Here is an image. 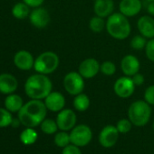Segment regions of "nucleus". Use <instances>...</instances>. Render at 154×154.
Instances as JSON below:
<instances>
[{"instance_id": "nucleus-27", "label": "nucleus", "mask_w": 154, "mask_h": 154, "mask_svg": "<svg viewBox=\"0 0 154 154\" xmlns=\"http://www.w3.org/2000/svg\"><path fill=\"white\" fill-rule=\"evenodd\" d=\"M146 43H147V39L141 34H137L132 38L130 42V46L132 47V49L135 51H142L145 49Z\"/></svg>"}, {"instance_id": "nucleus-31", "label": "nucleus", "mask_w": 154, "mask_h": 154, "mask_svg": "<svg viewBox=\"0 0 154 154\" xmlns=\"http://www.w3.org/2000/svg\"><path fill=\"white\" fill-rule=\"evenodd\" d=\"M145 55L146 58L154 62V38L150 39L147 41L146 46H145Z\"/></svg>"}, {"instance_id": "nucleus-8", "label": "nucleus", "mask_w": 154, "mask_h": 154, "mask_svg": "<svg viewBox=\"0 0 154 154\" xmlns=\"http://www.w3.org/2000/svg\"><path fill=\"white\" fill-rule=\"evenodd\" d=\"M136 86L134 85L131 77H120L113 84V92L121 98H129L135 91Z\"/></svg>"}, {"instance_id": "nucleus-15", "label": "nucleus", "mask_w": 154, "mask_h": 154, "mask_svg": "<svg viewBox=\"0 0 154 154\" xmlns=\"http://www.w3.org/2000/svg\"><path fill=\"white\" fill-rule=\"evenodd\" d=\"M34 60L32 53L25 50L18 51L14 56V64L21 70H30L34 68Z\"/></svg>"}, {"instance_id": "nucleus-26", "label": "nucleus", "mask_w": 154, "mask_h": 154, "mask_svg": "<svg viewBox=\"0 0 154 154\" xmlns=\"http://www.w3.org/2000/svg\"><path fill=\"white\" fill-rule=\"evenodd\" d=\"M54 144H55L57 147L64 149V147H66V146H68L69 144H71L70 133H67V132H65V131L57 132V133L54 134Z\"/></svg>"}, {"instance_id": "nucleus-28", "label": "nucleus", "mask_w": 154, "mask_h": 154, "mask_svg": "<svg viewBox=\"0 0 154 154\" xmlns=\"http://www.w3.org/2000/svg\"><path fill=\"white\" fill-rule=\"evenodd\" d=\"M14 118L12 113L5 108H0V128H5L12 125Z\"/></svg>"}, {"instance_id": "nucleus-11", "label": "nucleus", "mask_w": 154, "mask_h": 154, "mask_svg": "<svg viewBox=\"0 0 154 154\" xmlns=\"http://www.w3.org/2000/svg\"><path fill=\"white\" fill-rule=\"evenodd\" d=\"M101 64L94 58L84 59L78 67V72L84 79H91L100 72Z\"/></svg>"}, {"instance_id": "nucleus-9", "label": "nucleus", "mask_w": 154, "mask_h": 154, "mask_svg": "<svg viewBox=\"0 0 154 154\" xmlns=\"http://www.w3.org/2000/svg\"><path fill=\"white\" fill-rule=\"evenodd\" d=\"M119 134L120 133L115 125H108L101 130L98 135L99 143L103 148H112L117 143L119 140Z\"/></svg>"}, {"instance_id": "nucleus-12", "label": "nucleus", "mask_w": 154, "mask_h": 154, "mask_svg": "<svg viewBox=\"0 0 154 154\" xmlns=\"http://www.w3.org/2000/svg\"><path fill=\"white\" fill-rule=\"evenodd\" d=\"M29 20L31 24L35 28L44 29L50 23L51 16L46 9L43 7H36L31 11Z\"/></svg>"}, {"instance_id": "nucleus-16", "label": "nucleus", "mask_w": 154, "mask_h": 154, "mask_svg": "<svg viewBox=\"0 0 154 154\" xmlns=\"http://www.w3.org/2000/svg\"><path fill=\"white\" fill-rule=\"evenodd\" d=\"M137 29L141 35L147 40L154 38V17L146 14L141 16L137 21Z\"/></svg>"}, {"instance_id": "nucleus-18", "label": "nucleus", "mask_w": 154, "mask_h": 154, "mask_svg": "<svg viewBox=\"0 0 154 154\" xmlns=\"http://www.w3.org/2000/svg\"><path fill=\"white\" fill-rule=\"evenodd\" d=\"M18 87V81L15 76L9 73L0 74V93L5 95L13 94Z\"/></svg>"}, {"instance_id": "nucleus-30", "label": "nucleus", "mask_w": 154, "mask_h": 154, "mask_svg": "<svg viewBox=\"0 0 154 154\" xmlns=\"http://www.w3.org/2000/svg\"><path fill=\"white\" fill-rule=\"evenodd\" d=\"M133 125L132 124V122L130 121L129 118H122L117 122L115 126L120 134H128L132 130Z\"/></svg>"}, {"instance_id": "nucleus-1", "label": "nucleus", "mask_w": 154, "mask_h": 154, "mask_svg": "<svg viewBox=\"0 0 154 154\" xmlns=\"http://www.w3.org/2000/svg\"><path fill=\"white\" fill-rule=\"evenodd\" d=\"M47 115V108L44 102L37 99H31L24 104L23 107L18 112V119L20 124L25 127L35 128L40 125L45 119Z\"/></svg>"}, {"instance_id": "nucleus-37", "label": "nucleus", "mask_w": 154, "mask_h": 154, "mask_svg": "<svg viewBox=\"0 0 154 154\" xmlns=\"http://www.w3.org/2000/svg\"><path fill=\"white\" fill-rule=\"evenodd\" d=\"M147 2H152V1H154V0H146Z\"/></svg>"}, {"instance_id": "nucleus-13", "label": "nucleus", "mask_w": 154, "mask_h": 154, "mask_svg": "<svg viewBox=\"0 0 154 154\" xmlns=\"http://www.w3.org/2000/svg\"><path fill=\"white\" fill-rule=\"evenodd\" d=\"M120 66L124 76L133 77L140 71L141 62L135 55L127 54L122 59Z\"/></svg>"}, {"instance_id": "nucleus-4", "label": "nucleus", "mask_w": 154, "mask_h": 154, "mask_svg": "<svg viewBox=\"0 0 154 154\" xmlns=\"http://www.w3.org/2000/svg\"><path fill=\"white\" fill-rule=\"evenodd\" d=\"M152 116V106L145 100H136L128 108V118L135 126H144Z\"/></svg>"}, {"instance_id": "nucleus-38", "label": "nucleus", "mask_w": 154, "mask_h": 154, "mask_svg": "<svg viewBox=\"0 0 154 154\" xmlns=\"http://www.w3.org/2000/svg\"><path fill=\"white\" fill-rule=\"evenodd\" d=\"M152 128H153V131H154V121H153V125H152Z\"/></svg>"}, {"instance_id": "nucleus-23", "label": "nucleus", "mask_w": 154, "mask_h": 154, "mask_svg": "<svg viewBox=\"0 0 154 154\" xmlns=\"http://www.w3.org/2000/svg\"><path fill=\"white\" fill-rule=\"evenodd\" d=\"M20 141L23 144L25 145H32L34 144L38 138L37 132L34 130V128H30V127H25L24 131L20 134Z\"/></svg>"}, {"instance_id": "nucleus-22", "label": "nucleus", "mask_w": 154, "mask_h": 154, "mask_svg": "<svg viewBox=\"0 0 154 154\" xmlns=\"http://www.w3.org/2000/svg\"><path fill=\"white\" fill-rule=\"evenodd\" d=\"M30 7L24 2L16 3L12 8V14L15 18L23 20L30 15Z\"/></svg>"}, {"instance_id": "nucleus-25", "label": "nucleus", "mask_w": 154, "mask_h": 154, "mask_svg": "<svg viewBox=\"0 0 154 154\" xmlns=\"http://www.w3.org/2000/svg\"><path fill=\"white\" fill-rule=\"evenodd\" d=\"M41 131L47 134V135H52L55 134L58 131V125L55 120H53L51 118H45L40 125Z\"/></svg>"}, {"instance_id": "nucleus-35", "label": "nucleus", "mask_w": 154, "mask_h": 154, "mask_svg": "<svg viewBox=\"0 0 154 154\" xmlns=\"http://www.w3.org/2000/svg\"><path fill=\"white\" fill-rule=\"evenodd\" d=\"M23 2L26 4L29 7L36 8V7H40L44 2V0H23Z\"/></svg>"}, {"instance_id": "nucleus-17", "label": "nucleus", "mask_w": 154, "mask_h": 154, "mask_svg": "<svg viewBox=\"0 0 154 154\" xmlns=\"http://www.w3.org/2000/svg\"><path fill=\"white\" fill-rule=\"evenodd\" d=\"M143 3L141 0H121L119 12L126 17H134L142 11Z\"/></svg>"}, {"instance_id": "nucleus-19", "label": "nucleus", "mask_w": 154, "mask_h": 154, "mask_svg": "<svg viewBox=\"0 0 154 154\" xmlns=\"http://www.w3.org/2000/svg\"><path fill=\"white\" fill-rule=\"evenodd\" d=\"M113 10H114L113 0H94L93 12L95 15H98L103 18H107L112 14H113Z\"/></svg>"}, {"instance_id": "nucleus-7", "label": "nucleus", "mask_w": 154, "mask_h": 154, "mask_svg": "<svg viewBox=\"0 0 154 154\" xmlns=\"http://www.w3.org/2000/svg\"><path fill=\"white\" fill-rule=\"evenodd\" d=\"M71 143L80 148L88 145L93 140V131L87 125H75L70 131Z\"/></svg>"}, {"instance_id": "nucleus-20", "label": "nucleus", "mask_w": 154, "mask_h": 154, "mask_svg": "<svg viewBox=\"0 0 154 154\" xmlns=\"http://www.w3.org/2000/svg\"><path fill=\"white\" fill-rule=\"evenodd\" d=\"M24 106L22 97L16 94H10L5 99V107L11 113H18Z\"/></svg>"}, {"instance_id": "nucleus-14", "label": "nucleus", "mask_w": 154, "mask_h": 154, "mask_svg": "<svg viewBox=\"0 0 154 154\" xmlns=\"http://www.w3.org/2000/svg\"><path fill=\"white\" fill-rule=\"evenodd\" d=\"M44 105L47 110L51 112L59 113L63 109H64L65 106V97L64 96L58 91H52L45 98Z\"/></svg>"}, {"instance_id": "nucleus-2", "label": "nucleus", "mask_w": 154, "mask_h": 154, "mask_svg": "<svg viewBox=\"0 0 154 154\" xmlns=\"http://www.w3.org/2000/svg\"><path fill=\"white\" fill-rule=\"evenodd\" d=\"M53 89V83L47 75L36 73L30 76L25 83V92L31 99L43 100Z\"/></svg>"}, {"instance_id": "nucleus-5", "label": "nucleus", "mask_w": 154, "mask_h": 154, "mask_svg": "<svg viewBox=\"0 0 154 154\" xmlns=\"http://www.w3.org/2000/svg\"><path fill=\"white\" fill-rule=\"evenodd\" d=\"M60 59L59 56L51 51L41 53L34 60V69L37 73L49 75L54 73L59 67Z\"/></svg>"}, {"instance_id": "nucleus-33", "label": "nucleus", "mask_w": 154, "mask_h": 154, "mask_svg": "<svg viewBox=\"0 0 154 154\" xmlns=\"http://www.w3.org/2000/svg\"><path fill=\"white\" fill-rule=\"evenodd\" d=\"M62 154H83L80 147L74 145V144H69L68 146L64 147L62 151Z\"/></svg>"}, {"instance_id": "nucleus-29", "label": "nucleus", "mask_w": 154, "mask_h": 154, "mask_svg": "<svg viewBox=\"0 0 154 154\" xmlns=\"http://www.w3.org/2000/svg\"><path fill=\"white\" fill-rule=\"evenodd\" d=\"M100 72L105 76H113L116 72V65L111 60H105L101 64Z\"/></svg>"}, {"instance_id": "nucleus-24", "label": "nucleus", "mask_w": 154, "mask_h": 154, "mask_svg": "<svg viewBox=\"0 0 154 154\" xmlns=\"http://www.w3.org/2000/svg\"><path fill=\"white\" fill-rule=\"evenodd\" d=\"M105 27H106V21H104V18L100 17L98 15L93 16L89 21V28L94 33L102 32L105 29Z\"/></svg>"}, {"instance_id": "nucleus-3", "label": "nucleus", "mask_w": 154, "mask_h": 154, "mask_svg": "<svg viewBox=\"0 0 154 154\" xmlns=\"http://www.w3.org/2000/svg\"><path fill=\"white\" fill-rule=\"evenodd\" d=\"M105 30L112 38L123 41L131 35L132 26L128 17L118 12L107 17Z\"/></svg>"}, {"instance_id": "nucleus-39", "label": "nucleus", "mask_w": 154, "mask_h": 154, "mask_svg": "<svg viewBox=\"0 0 154 154\" xmlns=\"http://www.w3.org/2000/svg\"><path fill=\"white\" fill-rule=\"evenodd\" d=\"M44 154H50V153H44Z\"/></svg>"}, {"instance_id": "nucleus-34", "label": "nucleus", "mask_w": 154, "mask_h": 154, "mask_svg": "<svg viewBox=\"0 0 154 154\" xmlns=\"http://www.w3.org/2000/svg\"><path fill=\"white\" fill-rule=\"evenodd\" d=\"M131 78H132V79H133V83H134V85H135L136 87H139V86L143 85V83H144V81H145L144 76H143V74H141L140 72L136 73L135 75H133V76L131 77Z\"/></svg>"}, {"instance_id": "nucleus-36", "label": "nucleus", "mask_w": 154, "mask_h": 154, "mask_svg": "<svg viewBox=\"0 0 154 154\" xmlns=\"http://www.w3.org/2000/svg\"><path fill=\"white\" fill-rule=\"evenodd\" d=\"M147 13L154 17V1L152 2H147V6H146Z\"/></svg>"}, {"instance_id": "nucleus-6", "label": "nucleus", "mask_w": 154, "mask_h": 154, "mask_svg": "<svg viewBox=\"0 0 154 154\" xmlns=\"http://www.w3.org/2000/svg\"><path fill=\"white\" fill-rule=\"evenodd\" d=\"M63 85L64 90L71 96H77L83 93L85 83L84 79L81 76L78 71L68 72L63 79Z\"/></svg>"}, {"instance_id": "nucleus-32", "label": "nucleus", "mask_w": 154, "mask_h": 154, "mask_svg": "<svg viewBox=\"0 0 154 154\" xmlns=\"http://www.w3.org/2000/svg\"><path fill=\"white\" fill-rule=\"evenodd\" d=\"M143 97H144L143 100H145L149 105L154 106V85L149 86L145 89Z\"/></svg>"}, {"instance_id": "nucleus-10", "label": "nucleus", "mask_w": 154, "mask_h": 154, "mask_svg": "<svg viewBox=\"0 0 154 154\" xmlns=\"http://www.w3.org/2000/svg\"><path fill=\"white\" fill-rule=\"evenodd\" d=\"M55 121L60 131L68 132L76 125L77 116L74 110L70 108H64L57 114Z\"/></svg>"}, {"instance_id": "nucleus-21", "label": "nucleus", "mask_w": 154, "mask_h": 154, "mask_svg": "<svg viewBox=\"0 0 154 154\" xmlns=\"http://www.w3.org/2000/svg\"><path fill=\"white\" fill-rule=\"evenodd\" d=\"M73 106L76 111L85 112L90 107V98L86 94L81 93L74 97L73 101Z\"/></svg>"}]
</instances>
